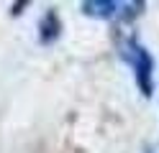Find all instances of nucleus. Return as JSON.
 <instances>
[{"mask_svg": "<svg viewBox=\"0 0 159 153\" xmlns=\"http://www.w3.org/2000/svg\"><path fill=\"white\" fill-rule=\"evenodd\" d=\"M59 31H62V20H59V13L54 8H49L44 18L39 20V41H41L44 46L54 44V41L59 38Z\"/></svg>", "mask_w": 159, "mask_h": 153, "instance_id": "3", "label": "nucleus"}, {"mask_svg": "<svg viewBox=\"0 0 159 153\" xmlns=\"http://www.w3.org/2000/svg\"><path fill=\"white\" fill-rule=\"evenodd\" d=\"M82 13L90 18H100V20H116V23H131L144 13L146 3L141 0H85Z\"/></svg>", "mask_w": 159, "mask_h": 153, "instance_id": "2", "label": "nucleus"}, {"mask_svg": "<svg viewBox=\"0 0 159 153\" xmlns=\"http://www.w3.org/2000/svg\"><path fill=\"white\" fill-rule=\"evenodd\" d=\"M118 56H121V61L131 69L139 92H141L144 97H152L154 95V69H157L152 51H149L134 33H128V36L118 38Z\"/></svg>", "mask_w": 159, "mask_h": 153, "instance_id": "1", "label": "nucleus"}, {"mask_svg": "<svg viewBox=\"0 0 159 153\" xmlns=\"http://www.w3.org/2000/svg\"><path fill=\"white\" fill-rule=\"evenodd\" d=\"M144 153H154V151H152V148H146V151H144Z\"/></svg>", "mask_w": 159, "mask_h": 153, "instance_id": "4", "label": "nucleus"}]
</instances>
